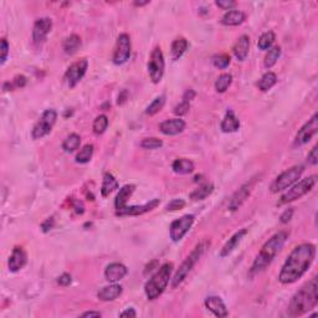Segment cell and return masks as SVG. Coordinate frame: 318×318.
Here are the masks:
<instances>
[{
    "label": "cell",
    "instance_id": "cell-1",
    "mask_svg": "<svg viewBox=\"0 0 318 318\" xmlns=\"http://www.w3.org/2000/svg\"><path fill=\"white\" fill-rule=\"evenodd\" d=\"M316 258V246L311 243L297 245L291 251L282 266L279 281L284 285H291L299 281L314 264Z\"/></svg>",
    "mask_w": 318,
    "mask_h": 318
},
{
    "label": "cell",
    "instance_id": "cell-2",
    "mask_svg": "<svg viewBox=\"0 0 318 318\" xmlns=\"http://www.w3.org/2000/svg\"><path fill=\"white\" fill-rule=\"evenodd\" d=\"M318 304V282L317 277L310 280L292 296L289 304V316L300 317L309 314Z\"/></svg>",
    "mask_w": 318,
    "mask_h": 318
},
{
    "label": "cell",
    "instance_id": "cell-3",
    "mask_svg": "<svg viewBox=\"0 0 318 318\" xmlns=\"http://www.w3.org/2000/svg\"><path fill=\"white\" fill-rule=\"evenodd\" d=\"M287 239H289V233H287V231H279V233H276L274 236H271V238L264 244L260 253L256 256L255 261H254L253 266H251L250 269L251 276H254V275L256 274H260V272L264 271L267 266L271 265V263L275 260V258H276L280 254V251L282 250Z\"/></svg>",
    "mask_w": 318,
    "mask_h": 318
},
{
    "label": "cell",
    "instance_id": "cell-4",
    "mask_svg": "<svg viewBox=\"0 0 318 318\" xmlns=\"http://www.w3.org/2000/svg\"><path fill=\"white\" fill-rule=\"evenodd\" d=\"M173 274V264L167 263L164 265L160 266L158 271L147 281L146 286H144V294H146L147 299L149 301H154L157 300L163 292L167 289L168 284L172 280Z\"/></svg>",
    "mask_w": 318,
    "mask_h": 318
},
{
    "label": "cell",
    "instance_id": "cell-5",
    "mask_svg": "<svg viewBox=\"0 0 318 318\" xmlns=\"http://www.w3.org/2000/svg\"><path fill=\"white\" fill-rule=\"evenodd\" d=\"M209 245L210 241L203 240L193 249L192 253H190L189 255H188V258L183 261V264L180 265L179 269H178V271L175 272L173 279L170 280V281H172L173 289H177V287L187 279V276L190 274V271L194 269V266L197 265V263L200 260V258L204 255V253L207 251V249L209 248Z\"/></svg>",
    "mask_w": 318,
    "mask_h": 318
},
{
    "label": "cell",
    "instance_id": "cell-6",
    "mask_svg": "<svg viewBox=\"0 0 318 318\" xmlns=\"http://www.w3.org/2000/svg\"><path fill=\"white\" fill-rule=\"evenodd\" d=\"M317 184V175H311V177H307L305 179L300 180V182L295 183L294 185L290 187V189L286 193L281 195L277 205L282 207V205H286L289 203L295 202L297 199H301L302 197H305L306 194H309L312 189L315 188V185Z\"/></svg>",
    "mask_w": 318,
    "mask_h": 318
},
{
    "label": "cell",
    "instance_id": "cell-7",
    "mask_svg": "<svg viewBox=\"0 0 318 318\" xmlns=\"http://www.w3.org/2000/svg\"><path fill=\"white\" fill-rule=\"evenodd\" d=\"M304 172L305 168L302 167V165H295V167H291L290 169L285 170V172H282L281 174L272 182L270 190H271V193L276 194V193L284 192V190L289 189L291 185H294L295 183L301 178Z\"/></svg>",
    "mask_w": 318,
    "mask_h": 318
},
{
    "label": "cell",
    "instance_id": "cell-8",
    "mask_svg": "<svg viewBox=\"0 0 318 318\" xmlns=\"http://www.w3.org/2000/svg\"><path fill=\"white\" fill-rule=\"evenodd\" d=\"M165 68V61L164 55H163L162 49L159 46L154 47L152 50L151 56H149L148 63H147V70H148L149 77H151L152 82L159 83L162 81L163 75H164Z\"/></svg>",
    "mask_w": 318,
    "mask_h": 318
},
{
    "label": "cell",
    "instance_id": "cell-9",
    "mask_svg": "<svg viewBox=\"0 0 318 318\" xmlns=\"http://www.w3.org/2000/svg\"><path fill=\"white\" fill-rule=\"evenodd\" d=\"M57 119V112L53 108H49L41 114L39 121L35 123L34 128L31 131V136L34 139H41L52 131V127L55 126Z\"/></svg>",
    "mask_w": 318,
    "mask_h": 318
},
{
    "label": "cell",
    "instance_id": "cell-10",
    "mask_svg": "<svg viewBox=\"0 0 318 318\" xmlns=\"http://www.w3.org/2000/svg\"><path fill=\"white\" fill-rule=\"evenodd\" d=\"M132 52V42L131 37L128 34L123 32L117 37L116 46L113 50V56H112V61L114 65H123L131 57Z\"/></svg>",
    "mask_w": 318,
    "mask_h": 318
},
{
    "label": "cell",
    "instance_id": "cell-11",
    "mask_svg": "<svg viewBox=\"0 0 318 318\" xmlns=\"http://www.w3.org/2000/svg\"><path fill=\"white\" fill-rule=\"evenodd\" d=\"M195 218L192 214H187V215H183L182 218L177 219V220L173 221L170 224L169 228V236L172 239L173 243H179L185 235H187L188 231L192 229L193 224H194Z\"/></svg>",
    "mask_w": 318,
    "mask_h": 318
},
{
    "label": "cell",
    "instance_id": "cell-12",
    "mask_svg": "<svg viewBox=\"0 0 318 318\" xmlns=\"http://www.w3.org/2000/svg\"><path fill=\"white\" fill-rule=\"evenodd\" d=\"M88 68L87 58H81V60L73 62L67 71L65 72V82L70 88H73L86 75V71Z\"/></svg>",
    "mask_w": 318,
    "mask_h": 318
},
{
    "label": "cell",
    "instance_id": "cell-13",
    "mask_svg": "<svg viewBox=\"0 0 318 318\" xmlns=\"http://www.w3.org/2000/svg\"><path fill=\"white\" fill-rule=\"evenodd\" d=\"M318 132V114L315 113L311 117V119H309V122L304 124L301 127V129H299L296 134V138H295V146H305V144L309 143L312 138L317 134Z\"/></svg>",
    "mask_w": 318,
    "mask_h": 318
},
{
    "label": "cell",
    "instance_id": "cell-14",
    "mask_svg": "<svg viewBox=\"0 0 318 318\" xmlns=\"http://www.w3.org/2000/svg\"><path fill=\"white\" fill-rule=\"evenodd\" d=\"M52 29V20L50 17H40L32 26V41L36 45H41L46 41L47 35Z\"/></svg>",
    "mask_w": 318,
    "mask_h": 318
},
{
    "label": "cell",
    "instance_id": "cell-15",
    "mask_svg": "<svg viewBox=\"0 0 318 318\" xmlns=\"http://www.w3.org/2000/svg\"><path fill=\"white\" fill-rule=\"evenodd\" d=\"M254 185H255V182H254V180H250V182L241 185V187L239 188L235 193H234V195L231 197L230 202H229L228 204V209L230 210V212H236L238 209H240L241 205H243L244 203L246 202V199L250 197L251 192H253Z\"/></svg>",
    "mask_w": 318,
    "mask_h": 318
},
{
    "label": "cell",
    "instance_id": "cell-16",
    "mask_svg": "<svg viewBox=\"0 0 318 318\" xmlns=\"http://www.w3.org/2000/svg\"><path fill=\"white\" fill-rule=\"evenodd\" d=\"M160 200L159 199H152L151 202L146 203V204H142V205H126L123 209L118 210L116 212L117 216H138V215H143V214L152 212V210L156 209L157 207L159 205Z\"/></svg>",
    "mask_w": 318,
    "mask_h": 318
},
{
    "label": "cell",
    "instance_id": "cell-17",
    "mask_svg": "<svg viewBox=\"0 0 318 318\" xmlns=\"http://www.w3.org/2000/svg\"><path fill=\"white\" fill-rule=\"evenodd\" d=\"M128 269L121 263H112L106 267L105 279L111 284H117L126 277Z\"/></svg>",
    "mask_w": 318,
    "mask_h": 318
},
{
    "label": "cell",
    "instance_id": "cell-18",
    "mask_svg": "<svg viewBox=\"0 0 318 318\" xmlns=\"http://www.w3.org/2000/svg\"><path fill=\"white\" fill-rule=\"evenodd\" d=\"M27 263V255L25 250L20 246H16L12 250L11 255H10L9 261H7V267H9L10 272H17L22 269Z\"/></svg>",
    "mask_w": 318,
    "mask_h": 318
},
{
    "label": "cell",
    "instance_id": "cell-19",
    "mask_svg": "<svg viewBox=\"0 0 318 318\" xmlns=\"http://www.w3.org/2000/svg\"><path fill=\"white\" fill-rule=\"evenodd\" d=\"M185 129V122L182 118L167 119L159 124V131L165 136H177Z\"/></svg>",
    "mask_w": 318,
    "mask_h": 318
},
{
    "label": "cell",
    "instance_id": "cell-20",
    "mask_svg": "<svg viewBox=\"0 0 318 318\" xmlns=\"http://www.w3.org/2000/svg\"><path fill=\"white\" fill-rule=\"evenodd\" d=\"M205 307L209 310L214 316L219 318H225L229 316V311L226 309L223 300L218 296H209L205 300Z\"/></svg>",
    "mask_w": 318,
    "mask_h": 318
},
{
    "label": "cell",
    "instance_id": "cell-21",
    "mask_svg": "<svg viewBox=\"0 0 318 318\" xmlns=\"http://www.w3.org/2000/svg\"><path fill=\"white\" fill-rule=\"evenodd\" d=\"M246 234H248V229H241V230L236 231V233L226 241L225 245L223 246V249H221L220 251V258H226V256L230 255V254L238 248V245L241 243V240L245 238Z\"/></svg>",
    "mask_w": 318,
    "mask_h": 318
},
{
    "label": "cell",
    "instance_id": "cell-22",
    "mask_svg": "<svg viewBox=\"0 0 318 318\" xmlns=\"http://www.w3.org/2000/svg\"><path fill=\"white\" fill-rule=\"evenodd\" d=\"M250 50V37L248 35H241L233 47V52L239 61H245Z\"/></svg>",
    "mask_w": 318,
    "mask_h": 318
},
{
    "label": "cell",
    "instance_id": "cell-23",
    "mask_svg": "<svg viewBox=\"0 0 318 318\" xmlns=\"http://www.w3.org/2000/svg\"><path fill=\"white\" fill-rule=\"evenodd\" d=\"M122 286L121 285L117 284H112L108 285V286L102 287L100 291L97 292V297L100 301L103 302H109V301H114L116 299H118L122 295Z\"/></svg>",
    "mask_w": 318,
    "mask_h": 318
},
{
    "label": "cell",
    "instance_id": "cell-24",
    "mask_svg": "<svg viewBox=\"0 0 318 318\" xmlns=\"http://www.w3.org/2000/svg\"><path fill=\"white\" fill-rule=\"evenodd\" d=\"M220 128L224 133H234V132H238L240 128V121L231 109H229L224 116L220 123Z\"/></svg>",
    "mask_w": 318,
    "mask_h": 318
},
{
    "label": "cell",
    "instance_id": "cell-25",
    "mask_svg": "<svg viewBox=\"0 0 318 318\" xmlns=\"http://www.w3.org/2000/svg\"><path fill=\"white\" fill-rule=\"evenodd\" d=\"M246 19L245 12L241 11V10H229L224 14V16L221 17V24L225 25V26H238L241 25Z\"/></svg>",
    "mask_w": 318,
    "mask_h": 318
},
{
    "label": "cell",
    "instance_id": "cell-26",
    "mask_svg": "<svg viewBox=\"0 0 318 318\" xmlns=\"http://www.w3.org/2000/svg\"><path fill=\"white\" fill-rule=\"evenodd\" d=\"M134 190H136V187H134L133 184H127L119 189L118 194H117L116 199H114V208H116V212H118V210L123 209V208L126 207L127 202H128L129 198L132 197Z\"/></svg>",
    "mask_w": 318,
    "mask_h": 318
},
{
    "label": "cell",
    "instance_id": "cell-27",
    "mask_svg": "<svg viewBox=\"0 0 318 318\" xmlns=\"http://www.w3.org/2000/svg\"><path fill=\"white\" fill-rule=\"evenodd\" d=\"M119 183L111 173H105L103 174V180H102V187H101V195L103 198L109 197V194L114 192V190L118 189Z\"/></svg>",
    "mask_w": 318,
    "mask_h": 318
},
{
    "label": "cell",
    "instance_id": "cell-28",
    "mask_svg": "<svg viewBox=\"0 0 318 318\" xmlns=\"http://www.w3.org/2000/svg\"><path fill=\"white\" fill-rule=\"evenodd\" d=\"M194 163L190 159L187 158H179L175 159L172 164L173 172L177 173V174H190V173L194 172Z\"/></svg>",
    "mask_w": 318,
    "mask_h": 318
},
{
    "label": "cell",
    "instance_id": "cell-29",
    "mask_svg": "<svg viewBox=\"0 0 318 318\" xmlns=\"http://www.w3.org/2000/svg\"><path fill=\"white\" fill-rule=\"evenodd\" d=\"M188 46H189V44H188V40L185 39V37H177V39L173 41L172 47H170L172 60H179L188 50Z\"/></svg>",
    "mask_w": 318,
    "mask_h": 318
},
{
    "label": "cell",
    "instance_id": "cell-30",
    "mask_svg": "<svg viewBox=\"0 0 318 318\" xmlns=\"http://www.w3.org/2000/svg\"><path fill=\"white\" fill-rule=\"evenodd\" d=\"M214 192V185L213 183H205V184L200 185L199 188L192 192L189 194V198L193 202H199V200H204L209 197L210 194Z\"/></svg>",
    "mask_w": 318,
    "mask_h": 318
},
{
    "label": "cell",
    "instance_id": "cell-31",
    "mask_svg": "<svg viewBox=\"0 0 318 318\" xmlns=\"http://www.w3.org/2000/svg\"><path fill=\"white\" fill-rule=\"evenodd\" d=\"M80 46H81V37L76 34L70 35V36H67L65 40H63L62 49L66 55H73V53H76L77 52V50L80 49Z\"/></svg>",
    "mask_w": 318,
    "mask_h": 318
},
{
    "label": "cell",
    "instance_id": "cell-32",
    "mask_svg": "<svg viewBox=\"0 0 318 318\" xmlns=\"http://www.w3.org/2000/svg\"><path fill=\"white\" fill-rule=\"evenodd\" d=\"M276 83H277L276 73L272 72V71H269V72L264 73L263 77L259 80L258 86H259V90L263 91V92H267V91L271 90Z\"/></svg>",
    "mask_w": 318,
    "mask_h": 318
},
{
    "label": "cell",
    "instance_id": "cell-33",
    "mask_svg": "<svg viewBox=\"0 0 318 318\" xmlns=\"http://www.w3.org/2000/svg\"><path fill=\"white\" fill-rule=\"evenodd\" d=\"M281 56V47L279 45H275V46H271L269 50H267L265 58H264V66L266 68H272L275 65H276L277 60Z\"/></svg>",
    "mask_w": 318,
    "mask_h": 318
},
{
    "label": "cell",
    "instance_id": "cell-34",
    "mask_svg": "<svg viewBox=\"0 0 318 318\" xmlns=\"http://www.w3.org/2000/svg\"><path fill=\"white\" fill-rule=\"evenodd\" d=\"M81 137L77 133H71L70 136L66 137V139L62 143V149L66 153H73L80 148Z\"/></svg>",
    "mask_w": 318,
    "mask_h": 318
},
{
    "label": "cell",
    "instance_id": "cell-35",
    "mask_svg": "<svg viewBox=\"0 0 318 318\" xmlns=\"http://www.w3.org/2000/svg\"><path fill=\"white\" fill-rule=\"evenodd\" d=\"M231 82H233V76L230 73H223L218 77L215 81V90L216 92L224 93L229 87H230Z\"/></svg>",
    "mask_w": 318,
    "mask_h": 318
},
{
    "label": "cell",
    "instance_id": "cell-36",
    "mask_svg": "<svg viewBox=\"0 0 318 318\" xmlns=\"http://www.w3.org/2000/svg\"><path fill=\"white\" fill-rule=\"evenodd\" d=\"M93 157V146L92 144H86L82 147V149H80V152L76 156V163H80V164H86V163L90 162Z\"/></svg>",
    "mask_w": 318,
    "mask_h": 318
},
{
    "label": "cell",
    "instance_id": "cell-37",
    "mask_svg": "<svg viewBox=\"0 0 318 318\" xmlns=\"http://www.w3.org/2000/svg\"><path fill=\"white\" fill-rule=\"evenodd\" d=\"M108 117L106 114H100V116L96 117L92 124V129L95 132V134L100 136V134L105 133L107 127H108Z\"/></svg>",
    "mask_w": 318,
    "mask_h": 318
},
{
    "label": "cell",
    "instance_id": "cell-38",
    "mask_svg": "<svg viewBox=\"0 0 318 318\" xmlns=\"http://www.w3.org/2000/svg\"><path fill=\"white\" fill-rule=\"evenodd\" d=\"M275 40H276V35H275L274 31H266L264 32L263 35L260 36V39H259V42H258V46L260 50H269L270 47L274 45Z\"/></svg>",
    "mask_w": 318,
    "mask_h": 318
},
{
    "label": "cell",
    "instance_id": "cell-39",
    "mask_svg": "<svg viewBox=\"0 0 318 318\" xmlns=\"http://www.w3.org/2000/svg\"><path fill=\"white\" fill-rule=\"evenodd\" d=\"M165 105V96H159V97L154 98L149 106L146 108V114L148 116H154V114L158 113L159 111H162L163 107Z\"/></svg>",
    "mask_w": 318,
    "mask_h": 318
},
{
    "label": "cell",
    "instance_id": "cell-40",
    "mask_svg": "<svg viewBox=\"0 0 318 318\" xmlns=\"http://www.w3.org/2000/svg\"><path fill=\"white\" fill-rule=\"evenodd\" d=\"M25 85H26V77L22 75H17L15 76L11 82H5L2 88H4V91H14L17 88L25 87Z\"/></svg>",
    "mask_w": 318,
    "mask_h": 318
},
{
    "label": "cell",
    "instance_id": "cell-41",
    "mask_svg": "<svg viewBox=\"0 0 318 318\" xmlns=\"http://www.w3.org/2000/svg\"><path fill=\"white\" fill-rule=\"evenodd\" d=\"M230 61L231 58L228 53H220V55H215L213 57V65L215 66L216 68L224 70V68H226L230 65Z\"/></svg>",
    "mask_w": 318,
    "mask_h": 318
},
{
    "label": "cell",
    "instance_id": "cell-42",
    "mask_svg": "<svg viewBox=\"0 0 318 318\" xmlns=\"http://www.w3.org/2000/svg\"><path fill=\"white\" fill-rule=\"evenodd\" d=\"M141 147L143 149H158L163 147V141L156 137H151V138H144L141 142Z\"/></svg>",
    "mask_w": 318,
    "mask_h": 318
},
{
    "label": "cell",
    "instance_id": "cell-43",
    "mask_svg": "<svg viewBox=\"0 0 318 318\" xmlns=\"http://www.w3.org/2000/svg\"><path fill=\"white\" fill-rule=\"evenodd\" d=\"M189 109H190V102L183 100L182 102L178 103V105L174 107L173 112H174L175 116L180 117V116H184V114H187L188 112H189Z\"/></svg>",
    "mask_w": 318,
    "mask_h": 318
},
{
    "label": "cell",
    "instance_id": "cell-44",
    "mask_svg": "<svg viewBox=\"0 0 318 318\" xmlns=\"http://www.w3.org/2000/svg\"><path fill=\"white\" fill-rule=\"evenodd\" d=\"M185 207V202L183 199H173L172 202L168 203L165 210L167 212H175V210H180Z\"/></svg>",
    "mask_w": 318,
    "mask_h": 318
},
{
    "label": "cell",
    "instance_id": "cell-45",
    "mask_svg": "<svg viewBox=\"0 0 318 318\" xmlns=\"http://www.w3.org/2000/svg\"><path fill=\"white\" fill-rule=\"evenodd\" d=\"M0 51H1V55H0V63L4 65L7 60V55H9V44H7L6 39H1Z\"/></svg>",
    "mask_w": 318,
    "mask_h": 318
},
{
    "label": "cell",
    "instance_id": "cell-46",
    "mask_svg": "<svg viewBox=\"0 0 318 318\" xmlns=\"http://www.w3.org/2000/svg\"><path fill=\"white\" fill-rule=\"evenodd\" d=\"M215 5L223 10H233L236 6V2L233 0H216Z\"/></svg>",
    "mask_w": 318,
    "mask_h": 318
},
{
    "label": "cell",
    "instance_id": "cell-47",
    "mask_svg": "<svg viewBox=\"0 0 318 318\" xmlns=\"http://www.w3.org/2000/svg\"><path fill=\"white\" fill-rule=\"evenodd\" d=\"M307 162L311 165H316L318 163V146H315L314 148L311 149V152L309 153V157H307Z\"/></svg>",
    "mask_w": 318,
    "mask_h": 318
},
{
    "label": "cell",
    "instance_id": "cell-48",
    "mask_svg": "<svg viewBox=\"0 0 318 318\" xmlns=\"http://www.w3.org/2000/svg\"><path fill=\"white\" fill-rule=\"evenodd\" d=\"M72 282V276H71L70 274H62L61 276H58L57 279V284L60 285V286H68V285Z\"/></svg>",
    "mask_w": 318,
    "mask_h": 318
},
{
    "label": "cell",
    "instance_id": "cell-49",
    "mask_svg": "<svg viewBox=\"0 0 318 318\" xmlns=\"http://www.w3.org/2000/svg\"><path fill=\"white\" fill-rule=\"evenodd\" d=\"M53 226H55V219H53V216H51V218L46 219V220L41 224V230L44 231V233H49L50 230H52Z\"/></svg>",
    "mask_w": 318,
    "mask_h": 318
},
{
    "label": "cell",
    "instance_id": "cell-50",
    "mask_svg": "<svg viewBox=\"0 0 318 318\" xmlns=\"http://www.w3.org/2000/svg\"><path fill=\"white\" fill-rule=\"evenodd\" d=\"M292 216H294V209H292V208H289V209H286L281 214V216H280V221H281L282 224H287L290 220H291Z\"/></svg>",
    "mask_w": 318,
    "mask_h": 318
},
{
    "label": "cell",
    "instance_id": "cell-51",
    "mask_svg": "<svg viewBox=\"0 0 318 318\" xmlns=\"http://www.w3.org/2000/svg\"><path fill=\"white\" fill-rule=\"evenodd\" d=\"M195 96H197V93H195L194 90H187V91H185L184 95H183V100L188 101V102H190L192 100H194Z\"/></svg>",
    "mask_w": 318,
    "mask_h": 318
},
{
    "label": "cell",
    "instance_id": "cell-52",
    "mask_svg": "<svg viewBox=\"0 0 318 318\" xmlns=\"http://www.w3.org/2000/svg\"><path fill=\"white\" fill-rule=\"evenodd\" d=\"M121 317H136L137 316V312L134 311V309H127L126 311L122 312L121 315H119Z\"/></svg>",
    "mask_w": 318,
    "mask_h": 318
},
{
    "label": "cell",
    "instance_id": "cell-53",
    "mask_svg": "<svg viewBox=\"0 0 318 318\" xmlns=\"http://www.w3.org/2000/svg\"><path fill=\"white\" fill-rule=\"evenodd\" d=\"M102 315H101V312H97V311H88V312H85V314H82V316L81 317H101Z\"/></svg>",
    "mask_w": 318,
    "mask_h": 318
},
{
    "label": "cell",
    "instance_id": "cell-54",
    "mask_svg": "<svg viewBox=\"0 0 318 318\" xmlns=\"http://www.w3.org/2000/svg\"><path fill=\"white\" fill-rule=\"evenodd\" d=\"M149 0H144V1H134L133 4L136 5V6H144V5H147V4H149Z\"/></svg>",
    "mask_w": 318,
    "mask_h": 318
}]
</instances>
